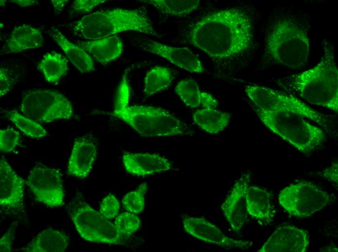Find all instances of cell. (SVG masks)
Segmentation results:
<instances>
[{"label": "cell", "instance_id": "28", "mask_svg": "<svg viewBox=\"0 0 338 252\" xmlns=\"http://www.w3.org/2000/svg\"><path fill=\"white\" fill-rule=\"evenodd\" d=\"M7 118L26 135L33 138L46 136V129L36 121L19 114L15 110L9 111Z\"/></svg>", "mask_w": 338, "mask_h": 252}, {"label": "cell", "instance_id": "6", "mask_svg": "<svg viewBox=\"0 0 338 252\" xmlns=\"http://www.w3.org/2000/svg\"><path fill=\"white\" fill-rule=\"evenodd\" d=\"M111 114L144 137L191 135L194 128L163 109L148 106L128 107Z\"/></svg>", "mask_w": 338, "mask_h": 252}, {"label": "cell", "instance_id": "5", "mask_svg": "<svg viewBox=\"0 0 338 252\" xmlns=\"http://www.w3.org/2000/svg\"><path fill=\"white\" fill-rule=\"evenodd\" d=\"M265 49L275 63L297 69L308 62L309 39L300 23L292 19L282 18L275 21L268 32Z\"/></svg>", "mask_w": 338, "mask_h": 252}, {"label": "cell", "instance_id": "29", "mask_svg": "<svg viewBox=\"0 0 338 252\" xmlns=\"http://www.w3.org/2000/svg\"><path fill=\"white\" fill-rule=\"evenodd\" d=\"M175 91L186 106L195 108L200 105L201 92L194 80L185 79L181 80L177 84Z\"/></svg>", "mask_w": 338, "mask_h": 252}, {"label": "cell", "instance_id": "17", "mask_svg": "<svg viewBox=\"0 0 338 252\" xmlns=\"http://www.w3.org/2000/svg\"><path fill=\"white\" fill-rule=\"evenodd\" d=\"M97 143L90 135L76 138L69 159L68 173L79 178L90 173L97 155Z\"/></svg>", "mask_w": 338, "mask_h": 252}, {"label": "cell", "instance_id": "4", "mask_svg": "<svg viewBox=\"0 0 338 252\" xmlns=\"http://www.w3.org/2000/svg\"><path fill=\"white\" fill-rule=\"evenodd\" d=\"M253 109L262 123L271 132L304 155L320 149L326 139L324 131L294 112Z\"/></svg>", "mask_w": 338, "mask_h": 252}, {"label": "cell", "instance_id": "11", "mask_svg": "<svg viewBox=\"0 0 338 252\" xmlns=\"http://www.w3.org/2000/svg\"><path fill=\"white\" fill-rule=\"evenodd\" d=\"M26 183L37 201L51 207L64 204L62 174L58 170L36 165L30 172Z\"/></svg>", "mask_w": 338, "mask_h": 252}, {"label": "cell", "instance_id": "27", "mask_svg": "<svg viewBox=\"0 0 338 252\" xmlns=\"http://www.w3.org/2000/svg\"><path fill=\"white\" fill-rule=\"evenodd\" d=\"M152 5L162 13L172 16H182L197 9L199 0H140Z\"/></svg>", "mask_w": 338, "mask_h": 252}, {"label": "cell", "instance_id": "32", "mask_svg": "<svg viewBox=\"0 0 338 252\" xmlns=\"http://www.w3.org/2000/svg\"><path fill=\"white\" fill-rule=\"evenodd\" d=\"M20 139L18 131L13 128L0 130V149L3 152L10 153L18 145Z\"/></svg>", "mask_w": 338, "mask_h": 252}, {"label": "cell", "instance_id": "7", "mask_svg": "<svg viewBox=\"0 0 338 252\" xmlns=\"http://www.w3.org/2000/svg\"><path fill=\"white\" fill-rule=\"evenodd\" d=\"M245 92L253 105L258 108L294 112L313 121L326 132L331 130V122L327 116L310 108L296 97L259 85L247 86Z\"/></svg>", "mask_w": 338, "mask_h": 252}, {"label": "cell", "instance_id": "18", "mask_svg": "<svg viewBox=\"0 0 338 252\" xmlns=\"http://www.w3.org/2000/svg\"><path fill=\"white\" fill-rule=\"evenodd\" d=\"M122 160L126 171L137 176L152 175L173 169L171 161L156 153L124 152Z\"/></svg>", "mask_w": 338, "mask_h": 252}, {"label": "cell", "instance_id": "41", "mask_svg": "<svg viewBox=\"0 0 338 252\" xmlns=\"http://www.w3.org/2000/svg\"><path fill=\"white\" fill-rule=\"evenodd\" d=\"M55 10H61L68 1V0H52Z\"/></svg>", "mask_w": 338, "mask_h": 252}, {"label": "cell", "instance_id": "38", "mask_svg": "<svg viewBox=\"0 0 338 252\" xmlns=\"http://www.w3.org/2000/svg\"><path fill=\"white\" fill-rule=\"evenodd\" d=\"M321 175L332 184L338 186V161H335L331 166L324 169Z\"/></svg>", "mask_w": 338, "mask_h": 252}, {"label": "cell", "instance_id": "21", "mask_svg": "<svg viewBox=\"0 0 338 252\" xmlns=\"http://www.w3.org/2000/svg\"><path fill=\"white\" fill-rule=\"evenodd\" d=\"M248 214L256 220L271 221L275 211L271 202V194L256 186H249L246 193Z\"/></svg>", "mask_w": 338, "mask_h": 252}, {"label": "cell", "instance_id": "22", "mask_svg": "<svg viewBox=\"0 0 338 252\" xmlns=\"http://www.w3.org/2000/svg\"><path fill=\"white\" fill-rule=\"evenodd\" d=\"M48 33L80 72L88 73L95 70L91 56L78 45L71 43L58 29L52 27Z\"/></svg>", "mask_w": 338, "mask_h": 252}, {"label": "cell", "instance_id": "15", "mask_svg": "<svg viewBox=\"0 0 338 252\" xmlns=\"http://www.w3.org/2000/svg\"><path fill=\"white\" fill-rule=\"evenodd\" d=\"M139 45L142 50L160 56L190 72L202 73L204 71L199 58L187 47H171L149 39L141 41Z\"/></svg>", "mask_w": 338, "mask_h": 252}, {"label": "cell", "instance_id": "40", "mask_svg": "<svg viewBox=\"0 0 338 252\" xmlns=\"http://www.w3.org/2000/svg\"><path fill=\"white\" fill-rule=\"evenodd\" d=\"M10 1H12L13 2H15L21 7L31 6V5L34 4L35 3H36L37 2V1H35V0H10Z\"/></svg>", "mask_w": 338, "mask_h": 252}, {"label": "cell", "instance_id": "1", "mask_svg": "<svg viewBox=\"0 0 338 252\" xmlns=\"http://www.w3.org/2000/svg\"><path fill=\"white\" fill-rule=\"evenodd\" d=\"M253 27L243 9L230 8L211 13L201 19L189 33L190 43L214 59L235 56L253 45Z\"/></svg>", "mask_w": 338, "mask_h": 252}, {"label": "cell", "instance_id": "25", "mask_svg": "<svg viewBox=\"0 0 338 252\" xmlns=\"http://www.w3.org/2000/svg\"><path fill=\"white\" fill-rule=\"evenodd\" d=\"M68 63L61 54L51 51L44 55L38 64V68L49 83L57 84L68 70Z\"/></svg>", "mask_w": 338, "mask_h": 252}, {"label": "cell", "instance_id": "35", "mask_svg": "<svg viewBox=\"0 0 338 252\" xmlns=\"http://www.w3.org/2000/svg\"><path fill=\"white\" fill-rule=\"evenodd\" d=\"M102 0H76L72 2V11L76 14H85L90 12L95 7L104 3Z\"/></svg>", "mask_w": 338, "mask_h": 252}, {"label": "cell", "instance_id": "20", "mask_svg": "<svg viewBox=\"0 0 338 252\" xmlns=\"http://www.w3.org/2000/svg\"><path fill=\"white\" fill-rule=\"evenodd\" d=\"M78 46L102 64L115 60L123 51V44L116 35L98 40L80 42Z\"/></svg>", "mask_w": 338, "mask_h": 252}, {"label": "cell", "instance_id": "3", "mask_svg": "<svg viewBox=\"0 0 338 252\" xmlns=\"http://www.w3.org/2000/svg\"><path fill=\"white\" fill-rule=\"evenodd\" d=\"M72 30L81 37L90 41L127 31L158 36L147 14L140 10L116 8L97 11L75 22Z\"/></svg>", "mask_w": 338, "mask_h": 252}, {"label": "cell", "instance_id": "19", "mask_svg": "<svg viewBox=\"0 0 338 252\" xmlns=\"http://www.w3.org/2000/svg\"><path fill=\"white\" fill-rule=\"evenodd\" d=\"M41 31L27 24L16 26L3 46V54L17 53L43 45Z\"/></svg>", "mask_w": 338, "mask_h": 252}, {"label": "cell", "instance_id": "26", "mask_svg": "<svg viewBox=\"0 0 338 252\" xmlns=\"http://www.w3.org/2000/svg\"><path fill=\"white\" fill-rule=\"evenodd\" d=\"M174 79L168 67L156 66L150 70L144 79V93L148 96L159 93L167 89Z\"/></svg>", "mask_w": 338, "mask_h": 252}, {"label": "cell", "instance_id": "8", "mask_svg": "<svg viewBox=\"0 0 338 252\" xmlns=\"http://www.w3.org/2000/svg\"><path fill=\"white\" fill-rule=\"evenodd\" d=\"M20 110L25 116L41 123L70 119L73 115V105L69 99L59 92L48 89L25 92Z\"/></svg>", "mask_w": 338, "mask_h": 252}, {"label": "cell", "instance_id": "37", "mask_svg": "<svg viewBox=\"0 0 338 252\" xmlns=\"http://www.w3.org/2000/svg\"><path fill=\"white\" fill-rule=\"evenodd\" d=\"M12 80L4 67L0 69V96L6 94L12 86Z\"/></svg>", "mask_w": 338, "mask_h": 252}, {"label": "cell", "instance_id": "39", "mask_svg": "<svg viewBox=\"0 0 338 252\" xmlns=\"http://www.w3.org/2000/svg\"><path fill=\"white\" fill-rule=\"evenodd\" d=\"M218 105L217 100L211 94L201 92L200 105L204 109H216Z\"/></svg>", "mask_w": 338, "mask_h": 252}, {"label": "cell", "instance_id": "31", "mask_svg": "<svg viewBox=\"0 0 338 252\" xmlns=\"http://www.w3.org/2000/svg\"><path fill=\"white\" fill-rule=\"evenodd\" d=\"M140 224V220L136 214L125 212L117 217L114 225L120 234L128 237L138 230Z\"/></svg>", "mask_w": 338, "mask_h": 252}, {"label": "cell", "instance_id": "36", "mask_svg": "<svg viewBox=\"0 0 338 252\" xmlns=\"http://www.w3.org/2000/svg\"><path fill=\"white\" fill-rule=\"evenodd\" d=\"M17 225V221H14L1 236L0 240V252H11Z\"/></svg>", "mask_w": 338, "mask_h": 252}, {"label": "cell", "instance_id": "14", "mask_svg": "<svg viewBox=\"0 0 338 252\" xmlns=\"http://www.w3.org/2000/svg\"><path fill=\"white\" fill-rule=\"evenodd\" d=\"M309 245L306 230L291 225L277 228L259 252H304Z\"/></svg>", "mask_w": 338, "mask_h": 252}, {"label": "cell", "instance_id": "12", "mask_svg": "<svg viewBox=\"0 0 338 252\" xmlns=\"http://www.w3.org/2000/svg\"><path fill=\"white\" fill-rule=\"evenodd\" d=\"M183 226L186 232L194 237L206 243L228 249H249L252 242L237 240L225 235L215 225L203 218L182 216Z\"/></svg>", "mask_w": 338, "mask_h": 252}, {"label": "cell", "instance_id": "16", "mask_svg": "<svg viewBox=\"0 0 338 252\" xmlns=\"http://www.w3.org/2000/svg\"><path fill=\"white\" fill-rule=\"evenodd\" d=\"M23 179L13 170L3 157L0 162V205L3 208L20 210L23 208Z\"/></svg>", "mask_w": 338, "mask_h": 252}, {"label": "cell", "instance_id": "23", "mask_svg": "<svg viewBox=\"0 0 338 252\" xmlns=\"http://www.w3.org/2000/svg\"><path fill=\"white\" fill-rule=\"evenodd\" d=\"M69 241L64 232L49 228L36 235L23 250L26 252H63Z\"/></svg>", "mask_w": 338, "mask_h": 252}, {"label": "cell", "instance_id": "10", "mask_svg": "<svg viewBox=\"0 0 338 252\" xmlns=\"http://www.w3.org/2000/svg\"><path fill=\"white\" fill-rule=\"evenodd\" d=\"M69 214L75 228L84 240L95 243L123 245L127 237L115 225L83 201L74 203Z\"/></svg>", "mask_w": 338, "mask_h": 252}, {"label": "cell", "instance_id": "33", "mask_svg": "<svg viewBox=\"0 0 338 252\" xmlns=\"http://www.w3.org/2000/svg\"><path fill=\"white\" fill-rule=\"evenodd\" d=\"M127 74L128 70H126L117 89L114 111H120L128 107L130 88L128 84Z\"/></svg>", "mask_w": 338, "mask_h": 252}, {"label": "cell", "instance_id": "9", "mask_svg": "<svg viewBox=\"0 0 338 252\" xmlns=\"http://www.w3.org/2000/svg\"><path fill=\"white\" fill-rule=\"evenodd\" d=\"M333 196L317 185L307 181L290 184L278 195L279 205L290 216L307 218L331 204Z\"/></svg>", "mask_w": 338, "mask_h": 252}, {"label": "cell", "instance_id": "30", "mask_svg": "<svg viewBox=\"0 0 338 252\" xmlns=\"http://www.w3.org/2000/svg\"><path fill=\"white\" fill-rule=\"evenodd\" d=\"M148 189L147 183L145 182L140 184L135 190L127 193L121 201L125 209L136 214L141 212L145 206V196Z\"/></svg>", "mask_w": 338, "mask_h": 252}, {"label": "cell", "instance_id": "2", "mask_svg": "<svg viewBox=\"0 0 338 252\" xmlns=\"http://www.w3.org/2000/svg\"><path fill=\"white\" fill-rule=\"evenodd\" d=\"M322 53L313 67L292 75L287 80V88L307 102L337 113L338 70L331 44H322Z\"/></svg>", "mask_w": 338, "mask_h": 252}, {"label": "cell", "instance_id": "24", "mask_svg": "<svg viewBox=\"0 0 338 252\" xmlns=\"http://www.w3.org/2000/svg\"><path fill=\"white\" fill-rule=\"evenodd\" d=\"M231 114L216 109L197 110L193 119L200 128L207 133L217 134L223 131L229 124Z\"/></svg>", "mask_w": 338, "mask_h": 252}, {"label": "cell", "instance_id": "13", "mask_svg": "<svg viewBox=\"0 0 338 252\" xmlns=\"http://www.w3.org/2000/svg\"><path fill=\"white\" fill-rule=\"evenodd\" d=\"M250 178V173L243 174L234 184L220 207L232 229L236 233L240 230L247 220L246 197Z\"/></svg>", "mask_w": 338, "mask_h": 252}, {"label": "cell", "instance_id": "34", "mask_svg": "<svg viewBox=\"0 0 338 252\" xmlns=\"http://www.w3.org/2000/svg\"><path fill=\"white\" fill-rule=\"evenodd\" d=\"M120 205L118 199L112 194L106 196L100 205V213L106 219H113L118 215Z\"/></svg>", "mask_w": 338, "mask_h": 252}]
</instances>
